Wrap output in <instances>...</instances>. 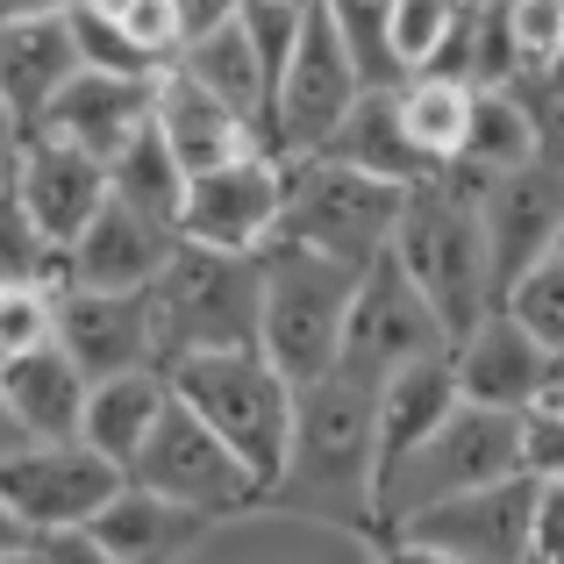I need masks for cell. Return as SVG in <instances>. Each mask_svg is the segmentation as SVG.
Returning a JSON list of instances; mask_svg holds the SVG:
<instances>
[{"mask_svg": "<svg viewBox=\"0 0 564 564\" xmlns=\"http://www.w3.org/2000/svg\"><path fill=\"white\" fill-rule=\"evenodd\" d=\"M0 286H57L65 293V250L36 229L22 193L0 186Z\"/></svg>", "mask_w": 564, "mask_h": 564, "instance_id": "1f68e13d", "label": "cell"}, {"mask_svg": "<svg viewBox=\"0 0 564 564\" xmlns=\"http://www.w3.org/2000/svg\"><path fill=\"white\" fill-rule=\"evenodd\" d=\"M57 350L86 372V386H108L129 372H165L158 365V322L151 293H57Z\"/></svg>", "mask_w": 564, "mask_h": 564, "instance_id": "2e32d148", "label": "cell"}, {"mask_svg": "<svg viewBox=\"0 0 564 564\" xmlns=\"http://www.w3.org/2000/svg\"><path fill=\"white\" fill-rule=\"evenodd\" d=\"M529 514H536V479H508V486H479L457 494L443 508H422L414 522H400V543L451 557V564H522L529 557Z\"/></svg>", "mask_w": 564, "mask_h": 564, "instance_id": "4fadbf2b", "label": "cell"}, {"mask_svg": "<svg viewBox=\"0 0 564 564\" xmlns=\"http://www.w3.org/2000/svg\"><path fill=\"white\" fill-rule=\"evenodd\" d=\"M350 264L322 258L301 243H272L264 250V322H258V350L279 365L293 386H315L336 372V350L350 329V301H358Z\"/></svg>", "mask_w": 564, "mask_h": 564, "instance_id": "5b68a950", "label": "cell"}, {"mask_svg": "<svg viewBox=\"0 0 564 564\" xmlns=\"http://www.w3.org/2000/svg\"><path fill=\"white\" fill-rule=\"evenodd\" d=\"M500 307H508V315L522 322V329L564 365V243L551 250V258L529 264V272L508 286V301H500Z\"/></svg>", "mask_w": 564, "mask_h": 564, "instance_id": "d6a6232c", "label": "cell"}, {"mask_svg": "<svg viewBox=\"0 0 564 564\" xmlns=\"http://www.w3.org/2000/svg\"><path fill=\"white\" fill-rule=\"evenodd\" d=\"M108 193H115L122 207H137L143 221H158V229H172V236H180L186 165L172 158V143L158 137V115H151V129H143V137H137V143H129V151L108 165Z\"/></svg>", "mask_w": 564, "mask_h": 564, "instance_id": "f546056e", "label": "cell"}, {"mask_svg": "<svg viewBox=\"0 0 564 564\" xmlns=\"http://www.w3.org/2000/svg\"><path fill=\"white\" fill-rule=\"evenodd\" d=\"M57 344V286H0V365Z\"/></svg>", "mask_w": 564, "mask_h": 564, "instance_id": "e575fe53", "label": "cell"}, {"mask_svg": "<svg viewBox=\"0 0 564 564\" xmlns=\"http://www.w3.org/2000/svg\"><path fill=\"white\" fill-rule=\"evenodd\" d=\"M172 8H180V29H186V43H193V36H207V29L236 22L243 0H172Z\"/></svg>", "mask_w": 564, "mask_h": 564, "instance_id": "60d3db41", "label": "cell"}, {"mask_svg": "<svg viewBox=\"0 0 564 564\" xmlns=\"http://www.w3.org/2000/svg\"><path fill=\"white\" fill-rule=\"evenodd\" d=\"M264 508L315 529H344L365 551L386 543L379 514V393L350 372H329L301 386L293 408V443L279 479L264 486Z\"/></svg>", "mask_w": 564, "mask_h": 564, "instance_id": "6da1fadb", "label": "cell"}, {"mask_svg": "<svg viewBox=\"0 0 564 564\" xmlns=\"http://www.w3.org/2000/svg\"><path fill=\"white\" fill-rule=\"evenodd\" d=\"M79 72H86V57H79V36H72V14L0 29V100H8L36 137H43V115L57 108V94H65Z\"/></svg>", "mask_w": 564, "mask_h": 564, "instance_id": "ffe728a7", "label": "cell"}, {"mask_svg": "<svg viewBox=\"0 0 564 564\" xmlns=\"http://www.w3.org/2000/svg\"><path fill=\"white\" fill-rule=\"evenodd\" d=\"M514 94H522L529 122H536V143H543V165L564 172V57L543 72H522L514 79Z\"/></svg>", "mask_w": 564, "mask_h": 564, "instance_id": "8d00e7d4", "label": "cell"}, {"mask_svg": "<svg viewBox=\"0 0 564 564\" xmlns=\"http://www.w3.org/2000/svg\"><path fill=\"white\" fill-rule=\"evenodd\" d=\"M29 143H36V129L22 122V115L0 100V186H14L22 180V158H29Z\"/></svg>", "mask_w": 564, "mask_h": 564, "instance_id": "ab89813d", "label": "cell"}, {"mask_svg": "<svg viewBox=\"0 0 564 564\" xmlns=\"http://www.w3.org/2000/svg\"><path fill=\"white\" fill-rule=\"evenodd\" d=\"M151 322L165 372L186 358H207V350H250L264 322V258L180 243L151 286Z\"/></svg>", "mask_w": 564, "mask_h": 564, "instance_id": "3957f363", "label": "cell"}, {"mask_svg": "<svg viewBox=\"0 0 564 564\" xmlns=\"http://www.w3.org/2000/svg\"><path fill=\"white\" fill-rule=\"evenodd\" d=\"M329 8V22L344 29L350 57H358L365 86H400L393 72V51H386V22H393V0H322Z\"/></svg>", "mask_w": 564, "mask_h": 564, "instance_id": "836d02e7", "label": "cell"}, {"mask_svg": "<svg viewBox=\"0 0 564 564\" xmlns=\"http://www.w3.org/2000/svg\"><path fill=\"white\" fill-rule=\"evenodd\" d=\"M14 551H36V536H29L22 514H14L8 500H0V557H14Z\"/></svg>", "mask_w": 564, "mask_h": 564, "instance_id": "f6af8a7d", "label": "cell"}, {"mask_svg": "<svg viewBox=\"0 0 564 564\" xmlns=\"http://www.w3.org/2000/svg\"><path fill=\"white\" fill-rule=\"evenodd\" d=\"M172 250H180V236L143 221L137 207H122L108 193V207H100V215L86 221V236L65 250V286H79V293H151Z\"/></svg>", "mask_w": 564, "mask_h": 564, "instance_id": "e0dca14e", "label": "cell"}, {"mask_svg": "<svg viewBox=\"0 0 564 564\" xmlns=\"http://www.w3.org/2000/svg\"><path fill=\"white\" fill-rule=\"evenodd\" d=\"M36 551H43V564H115L94 536H86V529H79V536H43Z\"/></svg>", "mask_w": 564, "mask_h": 564, "instance_id": "b9f144b4", "label": "cell"}, {"mask_svg": "<svg viewBox=\"0 0 564 564\" xmlns=\"http://www.w3.org/2000/svg\"><path fill=\"white\" fill-rule=\"evenodd\" d=\"M14 193H22V207L36 215V229L51 236L57 250H72L86 236V221L108 207V165L72 151V143H57V137H36L29 158H22Z\"/></svg>", "mask_w": 564, "mask_h": 564, "instance_id": "d6986e66", "label": "cell"}, {"mask_svg": "<svg viewBox=\"0 0 564 564\" xmlns=\"http://www.w3.org/2000/svg\"><path fill=\"white\" fill-rule=\"evenodd\" d=\"M522 471L536 486H564V408L557 400L522 414Z\"/></svg>", "mask_w": 564, "mask_h": 564, "instance_id": "f35d334b", "label": "cell"}, {"mask_svg": "<svg viewBox=\"0 0 564 564\" xmlns=\"http://www.w3.org/2000/svg\"><path fill=\"white\" fill-rule=\"evenodd\" d=\"M414 186H386L372 172H350L336 158H293L286 165V215H279V243L322 250V258L372 272L393 250L400 207Z\"/></svg>", "mask_w": 564, "mask_h": 564, "instance_id": "8992f818", "label": "cell"}, {"mask_svg": "<svg viewBox=\"0 0 564 564\" xmlns=\"http://www.w3.org/2000/svg\"><path fill=\"white\" fill-rule=\"evenodd\" d=\"M0 393H8V414L29 443H79L94 386L57 344H43V350H22V358L0 365Z\"/></svg>", "mask_w": 564, "mask_h": 564, "instance_id": "7402d4cb", "label": "cell"}, {"mask_svg": "<svg viewBox=\"0 0 564 564\" xmlns=\"http://www.w3.org/2000/svg\"><path fill=\"white\" fill-rule=\"evenodd\" d=\"M158 137L172 143V158L186 165V180H193V172H215V165H236V158L264 151L258 129H250L236 108H221L200 79H186L180 65L158 79Z\"/></svg>", "mask_w": 564, "mask_h": 564, "instance_id": "44dd1931", "label": "cell"}, {"mask_svg": "<svg viewBox=\"0 0 564 564\" xmlns=\"http://www.w3.org/2000/svg\"><path fill=\"white\" fill-rule=\"evenodd\" d=\"M508 479H522V414L457 408L422 451H408L400 465H386V479H379L386 536H393L400 522H414L422 508H443V500H457V494L508 486Z\"/></svg>", "mask_w": 564, "mask_h": 564, "instance_id": "52a82bcc", "label": "cell"}, {"mask_svg": "<svg viewBox=\"0 0 564 564\" xmlns=\"http://www.w3.org/2000/svg\"><path fill=\"white\" fill-rule=\"evenodd\" d=\"M122 465H108L86 443H22L14 457H0V500L22 514L29 536H79L94 529V514L122 494Z\"/></svg>", "mask_w": 564, "mask_h": 564, "instance_id": "8fae6325", "label": "cell"}, {"mask_svg": "<svg viewBox=\"0 0 564 564\" xmlns=\"http://www.w3.org/2000/svg\"><path fill=\"white\" fill-rule=\"evenodd\" d=\"M365 100V72L358 57H350L344 29L329 22V8L307 14L301 43H293L286 72H279L272 86V115H264V151L272 158H322L329 151V137L350 122V108Z\"/></svg>", "mask_w": 564, "mask_h": 564, "instance_id": "ba28073f", "label": "cell"}, {"mask_svg": "<svg viewBox=\"0 0 564 564\" xmlns=\"http://www.w3.org/2000/svg\"><path fill=\"white\" fill-rule=\"evenodd\" d=\"M551 400H557V408H564V365H557V386H551Z\"/></svg>", "mask_w": 564, "mask_h": 564, "instance_id": "c3c4849f", "label": "cell"}, {"mask_svg": "<svg viewBox=\"0 0 564 564\" xmlns=\"http://www.w3.org/2000/svg\"><path fill=\"white\" fill-rule=\"evenodd\" d=\"M279 8H315V0H279Z\"/></svg>", "mask_w": 564, "mask_h": 564, "instance_id": "681fc988", "label": "cell"}, {"mask_svg": "<svg viewBox=\"0 0 564 564\" xmlns=\"http://www.w3.org/2000/svg\"><path fill=\"white\" fill-rule=\"evenodd\" d=\"M451 365H457V400H465V408H494V414H529V408H543L551 386H557V358L508 315V307L471 322L451 344Z\"/></svg>", "mask_w": 564, "mask_h": 564, "instance_id": "5bb4252c", "label": "cell"}, {"mask_svg": "<svg viewBox=\"0 0 564 564\" xmlns=\"http://www.w3.org/2000/svg\"><path fill=\"white\" fill-rule=\"evenodd\" d=\"M543 143H536V122H529L522 94L514 86H479L471 94V129H465V151H457L451 172L465 180H508V172L536 165Z\"/></svg>", "mask_w": 564, "mask_h": 564, "instance_id": "83f0119b", "label": "cell"}, {"mask_svg": "<svg viewBox=\"0 0 564 564\" xmlns=\"http://www.w3.org/2000/svg\"><path fill=\"white\" fill-rule=\"evenodd\" d=\"M372 564H451V557H436V551H422V543H400V536H386Z\"/></svg>", "mask_w": 564, "mask_h": 564, "instance_id": "ee69618b", "label": "cell"}, {"mask_svg": "<svg viewBox=\"0 0 564 564\" xmlns=\"http://www.w3.org/2000/svg\"><path fill=\"white\" fill-rule=\"evenodd\" d=\"M471 94H479V86L436 79V72H414V79H400V129H408V143H414V151H422L436 172H451L457 151H465Z\"/></svg>", "mask_w": 564, "mask_h": 564, "instance_id": "f1b7e54d", "label": "cell"}, {"mask_svg": "<svg viewBox=\"0 0 564 564\" xmlns=\"http://www.w3.org/2000/svg\"><path fill=\"white\" fill-rule=\"evenodd\" d=\"M322 158H336V165H350V172H372L386 186L436 180V165H429V158L408 143V129H400V86H365V100L350 108V122L329 137Z\"/></svg>", "mask_w": 564, "mask_h": 564, "instance_id": "d4e9b609", "label": "cell"}, {"mask_svg": "<svg viewBox=\"0 0 564 564\" xmlns=\"http://www.w3.org/2000/svg\"><path fill=\"white\" fill-rule=\"evenodd\" d=\"M393 258L422 286V301L436 307L451 344L500 307L494 258H486V221H479V180H465V172H436V180H422L408 193L400 229H393Z\"/></svg>", "mask_w": 564, "mask_h": 564, "instance_id": "7a4b0ae2", "label": "cell"}, {"mask_svg": "<svg viewBox=\"0 0 564 564\" xmlns=\"http://www.w3.org/2000/svg\"><path fill=\"white\" fill-rule=\"evenodd\" d=\"M451 350V329L436 322V307L422 301V286H414L408 272H400V258L386 250L372 272L358 279V301H350V329H344V350H336V372L365 379L379 393L393 372H408V365L422 358H443Z\"/></svg>", "mask_w": 564, "mask_h": 564, "instance_id": "30bf717a", "label": "cell"}, {"mask_svg": "<svg viewBox=\"0 0 564 564\" xmlns=\"http://www.w3.org/2000/svg\"><path fill=\"white\" fill-rule=\"evenodd\" d=\"M207 529H215V522H200V514L158 500L151 486H122V494L94 514V529H86V536H94L115 564H180V557L200 551Z\"/></svg>", "mask_w": 564, "mask_h": 564, "instance_id": "603a6c76", "label": "cell"}, {"mask_svg": "<svg viewBox=\"0 0 564 564\" xmlns=\"http://www.w3.org/2000/svg\"><path fill=\"white\" fill-rule=\"evenodd\" d=\"M172 393L258 471L264 486L279 479L286 465V443H293V408H301V386L279 372L258 344L250 350H207V358L172 365Z\"/></svg>", "mask_w": 564, "mask_h": 564, "instance_id": "277c9868", "label": "cell"}, {"mask_svg": "<svg viewBox=\"0 0 564 564\" xmlns=\"http://www.w3.org/2000/svg\"><path fill=\"white\" fill-rule=\"evenodd\" d=\"M479 221H486V258H494V293L508 301L514 279L564 243V172L536 158L508 180H479Z\"/></svg>", "mask_w": 564, "mask_h": 564, "instance_id": "9a60e30c", "label": "cell"}, {"mask_svg": "<svg viewBox=\"0 0 564 564\" xmlns=\"http://www.w3.org/2000/svg\"><path fill=\"white\" fill-rule=\"evenodd\" d=\"M79 0H0V29L8 22H51V14H72Z\"/></svg>", "mask_w": 564, "mask_h": 564, "instance_id": "7bdbcfd3", "label": "cell"}, {"mask_svg": "<svg viewBox=\"0 0 564 564\" xmlns=\"http://www.w3.org/2000/svg\"><path fill=\"white\" fill-rule=\"evenodd\" d=\"M165 408H172V379L165 372L108 379V386H94V393H86L79 443H86V451H100L108 465H122V479H129V465L143 457V443H151L158 422H165Z\"/></svg>", "mask_w": 564, "mask_h": 564, "instance_id": "484cf974", "label": "cell"}, {"mask_svg": "<svg viewBox=\"0 0 564 564\" xmlns=\"http://www.w3.org/2000/svg\"><path fill=\"white\" fill-rule=\"evenodd\" d=\"M180 72L200 79L221 108H236L264 137V115H272V65L258 57V43H250L243 22H221V29H207V36H193L186 57H180Z\"/></svg>", "mask_w": 564, "mask_h": 564, "instance_id": "4316f807", "label": "cell"}, {"mask_svg": "<svg viewBox=\"0 0 564 564\" xmlns=\"http://www.w3.org/2000/svg\"><path fill=\"white\" fill-rule=\"evenodd\" d=\"M151 115H158V79L79 72V79L57 94V108L43 115V137H57V143H72V151L100 158V165H115V158L151 129Z\"/></svg>", "mask_w": 564, "mask_h": 564, "instance_id": "ac0fdd59", "label": "cell"}, {"mask_svg": "<svg viewBox=\"0 0 564 564\" xmlns=\"http://www.w3.org/2000/svg\"><path fill=\"white\" fill-rule=\"evenodd\" d=\"M479 8V0H393V22H386V51H393V72L414 79L443 57V43L457 36V22Z\"/></svg>", "mask_w": 564, "mask_h": 564, "instance_id": "4dcf8cb0", "label": "cell"}, {"mask_svg": "<svg viewBox=\"0 0 564 564\" xmlns=\"http://www.w3.org/2000/svg\"><path fill=\"white\" fill-rule=\"evenodd\" d=\"M72 36H79L86 72H122V79H165V72H151V65H143V51L122 36V29H115V22H100V14H86V8H72Z\"/></svg>", "mask_w": 564, "mask_h": 564, "instance_id": "74e56055", "label": "cell"}, {"mask_svg": "<svg viewBox=\"0 0 564 564\" xmlns=\"http://www.w3.org/2000/svg\"><path fill=\"white\" fill-rule=\"evenodd\" d=\"M129 486H151L158 500L200 514V522H236V514L264 508V479L215 436V429L200 422V414L186 408L180 393H172L165 422L151 429L143 457L129 465Z\"/></svg>", "mask_w": 564, "mask_h": 564, "instance_id": "9c48e42d", "label": "cell"}, {"mask_svg": "<svg viewBox=\"0 0 564 564\" xmlns=\"http://www.w3.org/2000/svg\"><path fill=\"white\" fill-rule=\"evenodd\" d=\"M279 215H286V158L250 151L236 165H215V172L186 180L180 243L229 250V258H264L279 243Z\"/></svg>", "mask_w": 564, "mask_h": 564, "instance_id": "7c38bea8", "label": "cell"}, {"mask_svg": "<svg viewBox=\"0 0 564 564\" xmlns=\"http://www.w3.org/2000/svg\"><path fill=\"white\" fill-rule=\"evenodd\" d=\"M457 408H465V400H457V365H451V350L386 379V386H379V479H386V465H400L408 451H422V443L436 436V429L451 422Z\"/></svg>", "mask_w": 564, "mask_h": 564, "instance_id": "cb8c5ba5", "label": "cell"}, {"mask_svg": "<svg viewBox=\"0 0 564 564\" xmlns=\"http://www.w3.org/2000/svg\"><path fill=\"white\" fill-rule=\"evenodd\" d=\"M0 564H43V551H14V557H0Z\"/></svg>", "mask_w": 564, "mask_h": 564, "instance_id": "7dc6e473", "label": "cell"}, {"mask_svg": "<svg viewBox=\"0 0 564 564\" xmlns=\"http://www.w3.org/2000/svg\"><path fill=\"white\" fill-rule=\"evenodd\" d=\"M500 14H508L522 72H543L564 57V0H500Z\"/></svg>", "mask_w": 564, "mask_h": 564, "instance_id": "d590c367", "label": "cell"}, {"mask_svg": "<svg viewBox=\"0 0 564 564\" xmlns=\"http://www.w3.org/2000/svg\"><path fill=\"white\" fill-rule=\"evenodd\" d=\"M22 429H14V414H8V393H0V457H14V451H22Z\"/></svg>", "mask_w": 564, "mask_h": 564, "instance_id": "bcb514c9", "label": "cell"}]
</instances>
